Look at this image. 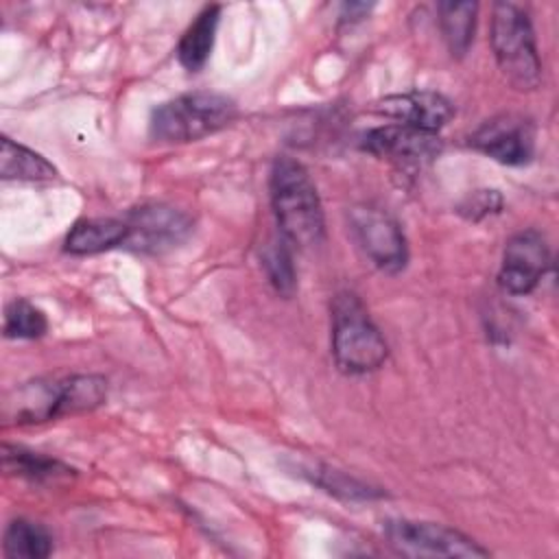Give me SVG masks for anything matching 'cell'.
<instances>
[{
    "instance_id": "cell-1",
    "label": "cell",
    "mask_w": 559,
    "mask_h": 559,
    "mask_svg": "<svg viewBox=\"0 0 559 559\" xmlns=\"http://www.w3.org/2000/svg\"><path fill=\"white\" fill-rule=\"evenodd\" d=\"M271 205L282 238L297 249L321 245L325 236L323 205L308 170L293 157H277L269 179Z\"/></svg>"
},
{
    "instance_id": "cell-2",
    "label": "cell",
    "mask_w": 559,
    "mask_h": 559,
    "mask_svg": "<svg viewBox=\"0 0 559 559\" xmlns=\"http://www.w3.org/2000/svg\"><path fill=\"white\" fill-rule=\"evenodd\" d=\"M236 103L218 92H186L162 105L151 114V135L168 144H186L212 135L234 122Z\"/></svg>"
},
{
    "instance_id": "cell-3",
    "label": "cell",
    "mask_w": 559,
    "mask_h": 559,
    "mask_svg": "<svg viewBox=\"0 0 559 559\" xmlns=\"http://www.w3.org/2000/svg\"><path fill=\"white\" fill-rule=\"evenodd\" d=\"M332 354L338 369L352 376L376 371L386 360V341L354 293L332 299Z\"/></svg>"
},
{
    "instance_id": "cell-4",
    "label": "cell",
    "mask_w": 559,
    "mask_h": 559,
    "mask_svg": "<svg viewBox=\"0 0 559 559\" xmlns=\"http://www.w3.org/2000/svg\"><path fill=\"white\" fill-rule=\"evenodd\" d=\"M489 39L504 79L515 90H535L542 81V61L528 13L513 2H496Z\"/></svg>"
},
{
    "instance_id": "cell-5",
    "label": "cell",
    "mask_w": 559,
    "mask_h": 559,
    "mask_svg": "<svg viewBox=\"0 0 559 559\" xmlns=\"http://www.w3.org/2000/svg\"><path fill=\"white\" fill-rule=\"evenodd\" d=\"M389 544L406 557H487L489 550L472 537L437 522L386 520Z\"/></svg>"
},
{
    "instance_id": "cell-6",
    "label": "cell",
    "mask_w": 559,
    "mask_h": 559,
    "mask_svg": "<svg viewBox=\"0 0 559 559\" xmlns=\"http://www.w3.org/2000/svg\"><path fill=\"white\" fill-rule=\"evenodd\" d=\"M349 229L362 253L384 273H400L408 262V247L400 223L376 205H354Z\"/></svg>"
},
{
    "instance_id": "cell-7",
    "label": "cell",
    "mask_w": 559,
    "mask_h": 559,
    "mask_svg": "<svg viewBox=\"0 0 559 559\" xmlns=\"http://www.w3.org/2000/svg\"><path fill=\"white\" fill-rule=\"evenodd\" d=\"M550 266V249L537 229H522L507 240L498 284L509 295H528Z\"/></svg>"
},
{
    "instance_id": "cell-8",
    "label": "cell",
    "mask_w": 559,
    "mask_h": 559,
    "mask_svg": "<svg viewBox=\"0 0 559 559\" xmlns=\"http://www.w3.org/2000/svg\"><path fill=\"white\" fill-rule=\"evenodd\" d=\"M469 144L507 166L528 164L535 155V127L518 114H500L485 120L472 135Z\"/></svg>"
},
{
    "instance_id": "cell-9",
    "label": "cell",
    "mask_w": 559,
    "mask_h": 559,
    "mask_svg": "<svg viewBox=\"0 0 559 559\" xmlns=\"http://www.w3.org/2000/svg\"><path fill=\"white\" fill-rule=\"evenodd\" d=\"M362 148L400 168H419L441 153V140L437 133L393 122L367 131Z\"/></svg>"
},
{
    "instance_id": "cell-10",
    "label": "cell",
    "mask_w": 559,
    "mask_h": 559,
    "mask_svg": "<svg viewBox=\"0 0 559 559\" xmlns=\"http://www.w3.org/2000/svg\"><path fill=\"white\" fill-rule=\"evenodd\" d=\"M124 223L129 227L127 245L144 253H162L173 249L192 229V223L183 212L162 203L135 207L129 212Z\"/></svg>"
},
{
    "instance_id": "cell-11",
    "label": "cell",
    "mask_w": 559,
    "mask_h": 559,
    "mask_svg": "<svg viewBox=\"0 0 559 559\" xmlns=\"http://www.w3.org/2000/svg\"><path fill=\"white\" fill-rule=\"evenodd\" d=\"M378 114L421 131L437 133L454 114L452 103L439 92H402L384 96L373 107Z\"/></svg>"
},
{
    "instance_id": "cell-12",
    "label": "cell",
    "mask_w": 559,
    "mask_h": 559,
    "mask_svg": "<svg viewBox=\"0 0 559 559\" xmlns=\"http://www.w3.org/2000/svg\"><path fill=\"white\" fill-rule=\"evenodd\" d=\"M129 227L118 218H83L66 236V251L72 255H92L127 245Z\"/></svg>"
},
{
    "instance_id": "cell-13",
    "label": "cell",
    "mask_w": 559,
    "mask_h": 559,
    "mask_svg": "<svg viewBox=\"0 0 559 559\" xmlns=\"http://www.w3.org/2000/svg\"><path fill=\"white\" fill-rule=\"evenodd\" d=\"M218 20H221V7L207 4L194 17V22L183 31L177 44V59L188 72H199L205 66L214 46Z\"/></svg>"
},
{
    "instance_id": "cell-14",
    "label": "cell",
    "mask_w": 559,
    "mask_h": 559,
    "mask_svg": "<svg viewBox=\"0 0 559 559\" xmlns=\"http://www.w3.org/2000/svg\"><path fill=\"white\" fill-rule=\"evenodd\" d=\"M2 463L9 474L20 476L28 483H37V485L63 480V478L72 476V472H74L59 459L26 450L22 445H9V443L2 445Z\"/></svg>"
},
{
    "instance_id": "cell-15",
    "label": "cell",
    "mask_w": 559,
    "mask_h": 559,
    "mask_svg": "<svg viewBox=\"0 0 559 559\" xmlns=\"http://www.w3.org/2000/svg\"><path fill=\"white\" fill-rule=\"evenodd\" d=\"M0 175L7 181H50L57 177V168L44 155L4 135L0 142Z\"/></svg>"
},
{
    "instance_id": "cell-16",
    "label": "cell",
    "mask_w": 559,
    "mask_h": 559,
    "mask_svg": "<svg viewBox=\"0 0 559 559\" xmlns=\"http://www.w3.org/2000/svg\"><path fill=\"white\" fill-rule=\"evenodd\" d=\"M476 2H439V26L443 41L452 57H463L474 39L476 28Z\"/></svg>"
},
{
    "instance_id": "cell-17",
    "label": "cell",
    "mask_w": 559,
    "mask_h": 559,
    "mask_svg": "<svg viewBox=\"0 0 559 559\" xmlns=\"http://www.w3.org/2000/svg\"><path fill=\"white\" fill-rule=\"evenodd\" d=\"M2 550L11 559H44L52 552V535L44 524L17 518L4 531Z\"/></svg>"
},
{
    "instance_id": "cell-18",
    "label": "cell",
    "mask_w": 559,
    "mask_h": 559,
    "mask_svg": "<svg viewBox=\"0 0 559 559\" xmlns=\"http://www.w3.org/2000/svg\"><path fill=\"white\" fill-rule=\"evenodd\" d=\"M107 397V380L94 373L70 376L61 380V417L94 411Z\"/></svg>"
},
{
    "instance_id": "cell-19",
    "label": "cell",
    "mask_w": 559,
    "mask_h": 559,
    "mask_svg": "<svg viewBox=\"0 0 559 559\" xmlns=\"http://www.w3.org/2000/svg\"><path fill=\"white\" fill-rule=\"evenodd\" d=\"M262 269L275 293L290 297L297 288V275L293 264V247L280 236L262 249Z\"/></svg>"
},
{
    "instance_id": "cell-20",
    "label": "cell",
    "mask_w": 559,
    "mask_h": 559,
    "mask_svg": "<svg viewBox=\"0 0 559 559\" xmlns=\"http://www.w3.org/2000/svg\"><path fill=\"white\" fill-rule=\"evenodd\" d=\"M48 328L46 314L26 299H13L4 308L7 338H39Z\"/></svg>"
},
{
    "instance_id": "cell-21",
    "label": "cell",
    "mask_w": 559,
    "mask_h": 559,
    "mask_svg": "<svg viewBox=\"0 0 559 559\" xmlns=\"http://www.w3.org/2000/svg\"><path fill=\"white\" fill-rule=\"evenodd\" d=\"M304 476H308L321 489H325L338 498H345V500H371V498L382 496L378 489H371L369 485H365L343 472L330 469V467H314V469L306 467Z\"/></svg>"
},
{
    "instance_id": "cell-22",
    "label": "cell",
    "mask_w": 559,
    "mask_h": 559,
    "mask_svg": "<svg viewBox=\"0 0 559 559\" xmlns=\"http://www.w3.org/2000/svg\"><path fill=\"white\" fill-rule=\"evenodd\" d=\"M500 207H502V199L496 190H478L467 199V203L461 205V212L467 218L478 221L491 212H500Z\"/></svg>"
}]
</instances>
